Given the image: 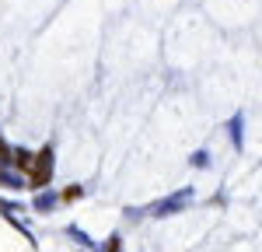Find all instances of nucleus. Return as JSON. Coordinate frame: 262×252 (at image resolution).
<instances>
[{
  "mask_svg": "<svg viewBox=\"0 0 262 252\" xmlns=\"http://www.w3.org/2000/svg\"><path fill=\"white\" fill-rule=\"evenodd\" d=\"M11 161L18 168H25V172H32V165H35V158L28 154V151H18V154H11Z\"/></svg>",
  "mask_w": 262,
  "mask_h": 252,
  "instance_id": "f03ea898",
  "label": "nucleus"
},
{
  "mask_svg": "<svg viewBox=\"0 0 262 252\" xmlns=\"http://www.w3.org/2000/svg\"><path fill=\"white\" fill-rule=\"evenodd\" d=\"M49 175H53V151L42 147L39 154H35V168L28 172V182L35 189H42V186H49Z\"/></svg>",
  "mask_w": 262,
  "mask_h": 252,
  "instance_id": "f257e3e1",
  "label": "nucleus"
}]
</instances>
